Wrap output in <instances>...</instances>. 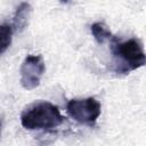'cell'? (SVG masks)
Wrapping results in <instances>:
<instances>
[{
	"instance_id": "1",
	"label": "cell",
	"mask_w": 146,
	"mask_h": 146,
	"mask_svg": "<svg viewBox=\"0 0 146 146\" xmlns=\"http://www.w3.org/2000/svg\"><path fill=\"white\" fill-rule=\"evenodd\" d=\"M111 50L116 73L127 74L146 65V52L143 43L137 38L122 41L113 36L111 39Z\"/></svg>"
},
{
	"instance_id": "2",
	"label": "cell",
	"mask_w": 146,
	"mask_h": 146,
	"mask_svg": "<svg viewBox=\"0 0 146 146\" xmlns=\"http://www.w3.org/2000/svg\"><path fill=\"white\" fill-rule=\"evenodd\" d=\"M64 122L59 108L50 102L41 100L27 106L21 114V123L27 130H52Z\"/></svg>"
},
{
	"instance_id": "3",
	"label": "cell",
	"mask_w": 146,
	"mask_h": 146,
	"mask_svg": "<svg viewBox=\"0 0 146 146\" xmlns=\"http://www.w3.org/2000/svg\"><path fill=\"white\" fill-rule=\"evenodd\" d=\"M67 114L78 123L92 127L102 113L100 103L94 97L71 99L66 105Z\"/></svg>"
},
{
	"instance_id": "4",
	"label": "cell",
	"mask_w": 146,
	"mask_h": 146,
	"mask_svg": "<svg viewBox=\"0 0 146 146\" xmlns=\"http://www.w3.org/2000/svg\"><path fill=\"white\" fill-rule=\"evenodd\" d=\"M44 71L46 66L41 55H27L19 68L22 87L26 90L35 89L40 84Z\"/></svg>"
},
{
	"instance_id": "5",
	"label": "cell",
	"mask_w": 146,
	"mask_h": 146,
	"mask_svg": "<svg viewBox=\"0 0 146 146\" xmlns=\"http://www.w3.org/2000/svg\"><path fill=\"white\" fill-rule=\"evenodd\" d=\"M32 13V7L29 2H22L15 11V15L13 17V29L14 31L22 32L29 24V19Z\"/></svg>"
},
{
	"instance_id": "6",
	"label": "cell",
	"mask_w": 146,
	"mask_h": 146,
	"mask_svg": "<svg viewBox=\"0 0 146 146\" xmlns=\"http://www.w3.org/2000/svg\"><path fill=\"white\" fill-rule=\"evenodd\" d=\"M90 31H91V34H92L94 39L99 44H103L107 40H111L113 38V35H112L111 31L108 30V27L104 23H102V22L94 23L90 26Z\"/></svg>"
},
{
	"instance_id": "7",
	"label": "cell",
	"mask_w": 146,
	"mask_h": 146,
	"mask_svg": "<svg viewBox=\"0 0 146 146\" xmlns=\"http://www.w3.org/2000/svg\"><path fill=\"white\" fill-rule=\"evenodd\" d=\"M14 29L10 24L3 23L0 26V54H3L11 43Z\"/></svg>"
}]
</instances>
